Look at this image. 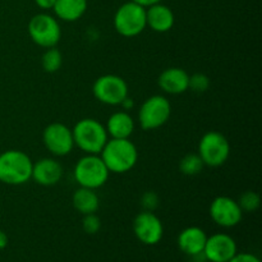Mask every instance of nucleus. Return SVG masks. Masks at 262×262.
I'll list each match as a JSON object with an SVG mask.
<instances>
[{
  "label": "nucleus",
  "instance_id": "f257e3e1",
  "mask_svg": "<svg viewBox=\"0 0 262 262\" xmlns=\"http://www.w3.org/2000/svg\"><path fill=\"white\" fill-rule=\"evenodd\" d=\"M110 173L124 174L132 170L138 160V151L129 138H110L100 152Z\"/></svg>",
  "mask_w": 262,
  "mask_h": 262
},
{
  "label": "nucleus",
  "instance_id": "f03ea898",
  "mask_svg": "<svg viewBox=\"0 0 262 262\" xmlns=\"http://www.w3.org/2000/svg\"><path fill=\"white\" fill-rule=\"evenodd\" d=\"M74 146L86 155H100L105 143L109 140L106 128L94 118L78 120L72 129Z\"/></svg>",
  "mask_w": 262,
  "mask_h": 262
},
{
  "label": "nucleus",
  "instance_id": "7ed1b4c3",
  "mask_svg": "<svg viewBox=\"0 0 262 262\" xmlns=\"http://www.w3.org/2000/svg\"><path fill=\"white\" fill-rule=\"evenodd\" d=\"M32 160L19 150H8L0 154V182L9 186L27 183L32 176Z\"/></svg>",
  "mask_w": 262,
  "mask_h": 262
},
{
  "label": "nucleus",
  "instance_id": "20e7f679",
  "mask_svg": "<svg viewBox=\"0 0 262 262\" xmlns=\"http://www.w3.org/2000/svg\"><path fill=\"white\" fill-rule=\"evenodd\" d=\"M74 179L79 187L95 189L101 188L109 179V169L100 155H86L74 166Z\"/></svg>",
  "mask_w": 262,
  "mask_h": 262
},
{
  "label": "nucleus",
  "instance_id": "39448f33",
  "mask_svg": "<svg viewBox=\"0 0 262 262\" xmlns=\"http://www.w3.org/2000/svg\"><path fill=\"white\" fill-rule=\"evenodd\" d=\"M147 27L146 26V8L127 2L120 5L114 14V28L123 37H135Z\"/></svg>",
  "mask_w": 262,
  "mask_h": 262
},
{
  "label": "nucleus",
  "instance_id": "423d86ee",
  "mask_svg": "<svg viewBox=\"0 0 262 262\" xmlns=\"http://www.w3.org/2000/svg\"><path fill=\"white\" fill-rule=\"evenodd\" d=\"M199 155L205 166L217 168L227 163L230 155V143L224 135L216 130L205 133L199 143Z\"/></svg>",
  "mask_w": 262,
  "mask_h": 262
},
{
  "label": "nucleus",
  "instance_id": "0eeeda50",
  "mask_svg": "<svg viewBox=\"0 0 262 262\" xmlns=\"http://www.w3.org/2000/svg\"><path fill=\"white\" fill-rule=\"evenodd\" d=\"M28 35L41 48H54L60 41L61 28L58 19L48 13L33 15L28 22Z\"/></svg>",
  "mask_w": 262,
  "mask_h": 262
},
{
  "label": "nucleus",
  "instance_id": "6e6552de",
  "mask_svg": "<svg viewBox=\"0 0 262 262\" xmlns=\"http://www.w3.org/2000/svg\"><path fill=\"white\" fill-rule=\"evenodd\" d=\"M171 114L170 101L163 95H154L143 101L138 112V120L142 129L154 130L163 127Z\"/></svg>",
  "mask_w": 262,
  "mask_h": 262
},
{
  "label": "nucleus",
  "instance_id": "1a4fd4ad",
  "mask_svg": "<svg viewBox=\"0 0 262 262\" xmlns=\"http://www.w3.org/2000/svg\"><path fill=\"white\" fill-rule=\"evenodd\" d=\"M92 94L102 104L118 106L128 96V84L122 77L104 74L94 82Z\"/></svg>",
  "mask_w": 262,
  "mask_h": 262
},
{
  "label": "nucleus",
  "instance_id": "9d476101",
  "mask_svg": "<svg viewBox=\"0 0 262 262\" xmlns=\"http://www.w3.org/2000/svg\"><path fill=\"white\" fill-rule=\"evenodd\" d=\"M42 142L54 156H66L73 150L74 141L71 128L63 123H51L43 129Z\"/></svg>",
  "mask_w": 262,
  "mask_h": 262
},
{
  "label": "nucleus",
  "instance_id": "9b49d317",
  "mask_svg": "<svg viewBox=\"0 0 262 262\" xmlns=\"http://www.w3.org/2000/svg\"><path fill=\"white\" fill-rule=\"evenodd\" d=\"M133 232L141 243L146 246H155L163 239L164 227L154 211L143 210L136 215L133 220Z\"/></svg>",
  "mask_w": 262,
  "mask_h": 262
},
{
  "label": "nucleus",
  "instance_id": "f8f14e48",
  "mask_svg": "<svg viewBox=\"0 0 262 262\" xmlns=\"http://www.w3.org/2000/svg\"><path fill=\"white\" fill-rule=\"evenodd\" d=\"M210 216L222 228H234L242 222L243 211L235 200L219 196L210 205Z\"/></svg>",
  "mask_w": 262,
  "mask_h": 262
},
{
  "label": "nucleus",
  "instance_id": "ddd939ff",
  "mask_svg": "<svg viewBox=\"0 0 262 262\" xmlns=\"http://www.w3.org/2000/svg\"><path fill=\"white\" fill-rule=\"evenodd\" d=\"M237 252V242L227 233H215L205 243L204 255L209 262H228Z\"/></svg>",
  "mask_w": 262,
  "mask_h": 262
},
{
  "label": "nucleus",
  "instance_id": "4468645a",
  "mask_svg": "<svg viewBox=\"0 0 262 262\" xmlns=\"http://www.w3.org/2000/svg\"><path fill=\"white\" fill-rule=\"evenodd\" d=\"M63 177V166L59 161L51 158H43L33 163L31 179L43 187L55 186Z\"/></svg>",
  "mask_w": 262,
  "mask_h": 262
},
{
  "label": "nucleus",
  "instance_id": "2eb2a0df",
  "mask_svg": "<svg viewBox=\"0 0 262 262\" xmlns=\"http://www.w3.org/2000/svg\"><path fill=\"white\" fill-rule=\"evenodd\" d=\"M176 17L168 5L156 3L146 8V26L158 33H165L173 28Z\"/></svg>",
  "mask_w": 262,
  "mask_h": 262
},
{
  "label": "nucleus",
  "instance_id": "dca6fc26",
  "mask_svg": "<svg viewBox=\"0 0 262 262\" xmlns=\"http://www.w3.org/2000/svg\"><path fill=\"white\" fill-rule=\"evenodd\" d=\"M188 82L189 74L184 69L177 67L161 72L158 79L159 87L169 95H181L186 92L188 90Z\"/></svg>",
  "mask_w": 262,
  "mask_h": 262
},
{
  "label": "nucleus",
  "instance_id": "f3484780",
  "mask_svg": "<svg viewBox=\"0 0 262 262\" xmlns=\"http://www.w3.org/2000/svg\"><path fill=\"white\" fill-rule=\"evenodd\" d=\"M206 239L207 235L204 229L199 227H188L179 233L177 243L182 252L192 257L204 252Z\"/></svg>",
  "mask_w": 262,
  "mask_h": 262
},
{
  "label": "nucleus",
  "instance_id": "a211bd4d",
  "mask_svg": "<svg viewBox=\"0 0 262 262\" xmlns=\"http://www.w3.org/2000/svg\"><path fill=\"white\" fill-rule=\"evenodd\" d=\"M105 128L112 138H129L135 130V120L129 113L122 110L110 115Z\"/></svg>",
  "mask_w": 262,
  "mask_h": 262
},
{
  "label": "nucleus",
  "instance_id": "6ab92c4d",
  "mask_svg": "<svg viewBox=\"0 0 262 262\" xmlns=\"http://www.w3.org/2000/svg\"><path fill=\"white\" fill-rule=\"evenodd\" d=\"M87 0H56L53 10L64 22H76L87 10Z\"/></svg>",
  "mask_w": 262,
  "mask_h": 262
},
{
  "label": "nucleus",
  "instance_id": "aec40b11",
  "mask_svg": "<svg viewBox=\"0 0 262 262\" xmlns=\"http://www.w3.org/2000/svg\"><path fill=\"white\" fill-rule=\"evenodd\" d=\"M72 204H73L74 209L81 212L82 215L96 214L100 206V199L95 189L81 187L73 193Z\"/></svg>",
  "mask_w": 262,
  "mask_h": 262
},
{
  "label": "nucleus",
  "instance_id": "412c9836",
  "mask_svg": "<svg viewBox=\"0 0 262 262\" xmlns=\"http://www.w3.org/2000/svg\"><path fill=\"white\" fill-rule=\"evenodd\" d=\"M61 64H63V55L60 51L55 49V46L46 49L41 58V66L43 71L48 73H55L60 69Z\"/></svg>",
  "mask_w": 262,
  "mask_h": 262
},
{
  "label": "nucleus",
  "instance_id": "4be33fe9",
  "mask_svg": "<svg viewBox=\"0 0 262 262\" xmlns=\"http://www.w3.org/2000/svg\"><path fill=\"white\" fill-rule=\"evenodd\" d=\"M205 164L199 154H187L179 163V169L184 176H197L202 171Z\"/></svg>",
  "mask_w": 262,
  "mask_h": 262
},
{
  "label": "nucleus",
  "instance_id": "5701e85b",
  "mask_svg": "<svg viewBox=\"0 0 262 262\" xmlns=\"http://www.w3.org/2000/svg\"><path fill=\"white\" fill-rule=\"evenodd\" d=\"M238 205L243 212H253L260 207V196L253 191H247L239 197Z\"/></svg>",
  "mask_w": 262,
  "mask_h": 262
},
{
  "label": "nucleus",
  "instance_id": "b1692460",
  "mask_svg": "<svg viewBox=\"0 0 262 262\" xmlns=\"http://www.w3.org/2000/svg\"><path fill=\"white\" fill-rule=\"evenodd\" d=\"M210 78L204 73H194L192 76H189V82H188V90H192L193 92L197 94H202V92H206L210 87Z\"/></svg>",
  "mask_w": 262,
  "mask_h": 262
},
{
  "label": "nucleus",
  "instance_id": "393cba45",
  "mask_svg": "<svg viewBox=\"0 0 262 262\" xmlns=\"http://www.w3.org/2000/svg\"><path fill=\"white\" fill-rule=\"evenodd\" d=\"M82 228H83L84 233H87V234H96L100 228H101V220L96 214L83 215Z\"/></svg>",
  "mask_w": 262,
  "mask_h": 262
},
{
  "label": "nucleus",
  "instance_id": "a878e982",
  "mask_svg": "<svg viewBox=\"0 0 262 262\" xmlns=\"http://www.w3.org/2000/svg\"><path fill=\"white\" fill-rule=\"evenodd\" d=\"M159 196L155 192H145L141 197V205L146 211H155L159 206Z\"/></svg>",
  "mask_w": 262,
  "mask_h": 262
},
{
  "label": "nucleus",
  "instance_id": "bb28decb",
  "mask_svg": "<svg viewBox=\"0 0 262 262\" xmlns=\"http://www.w3.org/2000/svg\"><path fill=\"white\" fill-rule=\"evenodd\" d=\"M228 262H261L260 258L253 253L242 252V253H235L232 258Z\"/></svg>",
  "mask_w": 262,
  "mask_h": 262
},
{
  "label": "nucleus",
  "instance_id": "cd10ccee",
  "mask_svg": "<svg viewBox=\"0 0 262 262\" xmlns=\"http://www.w3.org/2000/svg\"><path fill=\"white\" fill-rule=\"evenodd\" d=\"M55 2L56 0H35L36 5L42 10L53 9L54 5H55Z\"/></svg>",
  "mask_w": 262,
  "mask_h": 262
},
{
  "label": "nucleus",
  "instance_id": "c85d7f7f",
  "mask_svg": "<svg viewBox=\"0 0 262 262\" xmlns=\"http://www.w3.org/2000/svg\"><path fill=\"white\" fill-rule=\"evenodd\" d=\"M130 2L136 3V4L142 5L143 8H148V7H151V5L156 4V3H160L161 0H130Z\"/></svg>",
  "mask_w": 262,
  "mask_h": 262
},
{
  "label": "nucleus",
  "instance_id": "c756f323",
  "mask_svg": "<svg viewBox=\"0 0 262 262\" xmlns=\"http://www.w3.org/2000/svg\"><path fill=\"white\" fill-rule=\"evenodd\" d=\"M120 106H122L123 109H124L125 112H127V110L132 109V107L135 106V101H133V100L130 99L129 96H127V97H125V99L122 101V104H120Z\"/></svg>",
  "mask_w": 262,
  "mask_h": 262
},
{
  "label": "nucleus",
  "instance_id": "7c9ffc66",
  "mask_svg": "<svg viewBox=\"0 0 262 262\" xmlns=\"http://www.w3.org/2000/svg\"><path fill=\"white\" fill-rule=\"evenodd\" d=\"M8 246V235L3 230H0V251L4 250Z\"/></svg>",
  "mask_w": 262,
  "mask_h": 262
}]
</instances>
